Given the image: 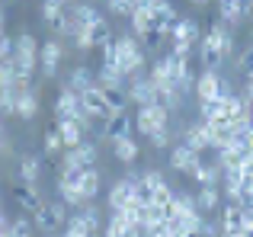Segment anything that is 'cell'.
Segmentation results:
<instances>
[{
  "mask_svg": "<svg viewBox=\"0 0 253 237\" xmlns=\"http://www.w3.org/2000/svg\"><path fill=\"white\" fill-rule=\"evenodd\" d=\"M234 48H237L234 32H231L221 19H218V23H211L209 32L199 39V58H202V68L218 71L224 61H231V58H234Z\"/></svg>",
  "mask_w": 253,
  "mask_h": 237,
  "instance_id": "obj_1",
  "label": "cell"
},
{
  "mask_svg": "<svg viewBox=\"0 0 253 237\" xmlns=\"http://www.w3.org/2000/svg\"><path fill=\"white\" fill-rule=\"evenodd\" d=\"M112 51H116V64L125 74V80L135 77V74H141V71L148 68V48H144L131 32H122V36L112 39Z\"/></svg>",
  "mask_w": 253,
  "mask_h": 237,
  "instance_id": "obj_2",
  "label": "cell"
},
{
  "mask_svg": "<svg viewBox=\"0 0 253 237\" xmlns=\"http://www.w3.org/2000/svg\"><path fill=\"white\" fill-rule=\"evenodd\" d=\"M13 71H16V80L19 77H26V80H32V74H36L39 68V42L32 32H19L16 39H13Z\"/></svg>",
  "mask_w": 253,
  "mask_h": 237,
  "instance_id": "obj_3",
  "label": "cell"
},
{
  "mask_svg": "<svg viewBox=\"0 0 253 237\" xmlns=\"http://www.w3.org/2000/svg\"><path fill=\"white\" fill-rule=\"evenodd\" d=\"M138 173H141V170H131V167H128V173H125L122 180L112 183L109 196H106V208H109L112 215L122 212V208H128V205H138V199H135V183H138Z\"/></svg>",
  "mask_w": 253,
  "mask_h": 237,
  "instance_id": "obj_4",
  "label": "cell"
},
{
  "mask_svg": "<svg viewBox=\"0 0 253 237\" xmlns=\"http://www.w3.org/2000/svg\"><path fill=\"white\" fill-rule=\"evenodd\" d=\"M228 80L221 77V71H209L202 68L196 77V96L199 103H211V100H221V96H228Z\"/></svg>",
  "mask_w": 253,
  "mask_h": 237,
  "instance_id": "obj_5",
  "label": "cell"
},
{
  "mask_svg": "<svg viewBox=\"0 0 253 237\" xmlns=\"http://www.w3.org/2000/svg\"><path fill=\"white\" fill-rule=\"evenodd\" d=\"M68 205L64 202H51V205H42L36 215H32V225L39 228L42 234H58L64 231V225H68Z\"/></svg>",
  "mask_w": 253,
  "mask_h": 237,
  "instance_id": "obj_6",
  "label": "cell"
},
{
  "mask_svg": "<svg viewBox=\"0 0 253 237\" xmlns=\"http://www.w3.org/2000/svg\"><path fill=\"white\" fill-rule=\"evenodd\" d=\"M135 128L141 131V135H154V131H161V128H170V109L157 106V103L141 106L135 113Z\"/></svg>",
  "mask_w": 253,
  "mask_h": 237,
  "instance_id": "obj_7",
  "label": "cell"
},
{
  "mask_svg": "<svg viewBox=\"0 0 253 237\" xmlns=\"http://www.w3.org/2000/svg\"><path fill=\"white\" fill-rule=\"evenodd\" d=\"M103 13L96 10V3H71L68 6V23H71V39L86 32L93 23H99Z\"/></svg>",
  "mask_w": 253,
  "mask_h": 237,
  "instance_id": "obj_8",
  "label": "cell"
},
{
  "mask_svg": "<svg viewBox=\"0 0 253 237\" xmlns=\"http://www.w3.org/2000/svg\"><path fill=\"white\" fill-rule=\"evenodd\" d=\"M61 58H64V45L58 42V39H48L45 45H39V71H42L45 80H51V77L58 74Z\"/></svg>",
  "mask_w": 253,
  "mask_h": 237,
  "instance_id": "obj_9",
  "label": "cell"
},
{
  "mask_svg": "<svg viewBox=\"0 0 253 237\" xmlns=\"http://www.w3.org/2000/svg\"><path fill=\"white\" fill-rule=\"evenodd\" d=\"M81 106H84V109H86V113H90L93 118H96L99 125H106L112 116H116V113L109 109V103H106V96H103V87H99V83L81 93Z\"/></svg>",
  "mask_w": 253,
  "mask_h": 237,
  "instance_id": "obj_10",
  "label": "cell"
},
{
  "mask_svg": "<svg viewBox=\"0 0 253 237\" xmlns=\"http://www.w3.org/2000/svg\"><path fill=\"white\" fill-rule=\"evenodd\" d=\"M112 42V29L106 19H99V23H93L86 32H81V36H74V45L81 51H93V48H103V45Z\"/></svg>",
  "mask_w": 253,
  "mask_h": 237,
  "instance_id": "obj_11",
  "label": "cell"
},
{
  "mask_svg": "<svg viewBox=\"0 0 253 237\" xmlns=\"http://www.w3.org/2000/svg\"><path fill=\"white\" fill-rule=\"evenodd\" d=\"M125 93H128V103H135L138 109L141 106H151L154 103V83L148 80V74H135V77H128V83H125Z\"/></svg>",
  "mask_w": 253,
  "mask_h": 237,
  "instance_id": "obj_12",
  "label": "cell"
},
{
  "mask_svg": "<svg viewBox=\"0 0 253 237\" xmlns=\"http://www.w3.org/2000/svg\"><path fill=\"white\" fill-rule=\"evenodd\" d=\"M183 144H186V148H192L196 154L211 151V131H209V125H205L202 118L192 122V125H186V128H183Z\"/></svg>",
  "mask_w": 253,
  "mask_h": 237,
  "instance_id": "obj_13",
  "label": "cell"
},
{
  "mask_svg": "<svg viewBox=\"0 0 253 237\" xmlns=\"http://www.w3.org/2000/svg\"><path fill=\"white\" fill-rule=\"evenodd\" d=\"M199 163H202V154H196L192 148H186L183 141L170 148V167H173V170H179V173L192 176V170H196Z\"/></svg>",
  "mask_w": 253,
  "mask_h": 237,
  "instance_id": "obj_14",
  "label": "cell"
},
{
  "mask_svg": "<svg viewBox=\"0 0 253 237\" xmlns=\"http://www.w3.org/2000/svg\"><path fill=\"white\" fill-rule=\"evenodd\" d=\"M131 125H135V118H131L128 113H116L109 118V122L99 128V141H116V138H125V135H131ZM96 141V144H99Z\"/></svg>",
  "mask_w": 253,
  "mask_h": 237,
  "instance_id": "obj_15",
  "label": "cell"
},
{
  "mask_svg": "<svg viewBox=\"0 0 253 237\" xmlns=\"http://www.w3.org/2000/svg\"><path fill=\"white\" fill-rule=\"evenodd\" d=\"M64 160L77 163V167H84V170L86 167H96V160H99V144L90 141V138H84L74 151H64Z\"/></svg>",
  "mask_w": 253,
  "mask_h": 237,
  "instance_id": "obj_16",
  "label": "cell"
},
{
  "mask_svg": "<svg viewBox=\"0 0 253 237\" xmlns=\"http://www.w3.org/2000/svg\"><path fill=\"white\" fill-rule=\"evenodd\" d=\"M81 93H74L71 87H61V93H58L55 100V122H61V118H77L81 113Z\"/></svg>",
  "mask_w": 253,
  "mask_h": 237,
  "instance_id": "obj_17",
  "label": "cell"
},
{
  "mask_svg": "<svg viewBox=\"0 0 253 237\" xmlns=\"http://www.w3.org/2000/svg\"><path fill=\"white\" fill-rule=\"evenodd\" d=\"M218 225H221V234H244V205L228 202L218 215Z\"/></svg>",
  "mask_w": 253,
  "mask_h": 237,
  "instance_id": "obj_18",
  "label": "cell"
},
{
  "mask_svg": "<svg viewBox=\"0 0 253 237\" xmlns=\"http://www.w3.org/2000/svg\"><path fill=\"white\" fill-rule=\"evenodd\" d=\"M112 154H116V160L122 163V167H135L141 148H138V141L131 135H125V138H116V141H112Z\"/></svg>",
  "mask_w": 253,
  "mask_h": 237,
  "instance_id": "obj_19",
  "label": "cell"
},
{
  "mask_svg": "<svg viewBox=\"0 0 253 237\" xmlns=\"http://www.w3.org/2000/svg\"><path fill=\"white\" fill-rule=\"evenodd\" d=\"M13 196H16L19 208H23L26 215H36L39 208L45 205V202H42V196L36 193V186H29V183H19V186H13Z\"/></svg>",
  "mask_w": 253,
  "mask_h": 237,
  "instance_id": "obj_20",
  "label": "cell"
},
{
  "mask_svg": "<svg viewBox=\"0 0 253 237\" xmlns=\"http://www.w3.org/2000/svg\"><path fill=\"white\" fill-rule=\"evenodd\" d=\"M199 39H202V29H199V23H196V19L179 16V23L173 26L170 42H189V45H199Z\"/></svg>",
  "mask_w": 253,
  "mask_h": 237,
  "instance_id": "obj_21",
  "label": "cell"
},
{
  "mask_svg": "<svg viewBox=\"0 0 253 237\" xmlns=\"http://www.w3.org/2000/svg\"><path fill=\"white\" fill-rule=\"evenodd\" d=\"M77 189H81L84 202H93V199H96L99 189H103V176H99V170L96 167H86L84 176H81V183H77Z\"/></svg>",
  "mask_w": 253,
  "mask_h": 237,
  "instance_id": "obj_22",
  "label": "cell"
},
{
  "mask_svg": "<svg viewBox=\"0 0 253 237\" xmlns=\"http://www.w3.org/2000/svg\"><path fill=\"white\" fill-rule=\"evenodd\" d=\"M39 176H42V154H23L19 157V180L36 186Z\"/></svg>",
  "mask_w": 253,
  "mask_h": 237,
  "instance_id": "obj_23",
  "label": "cell"
},
{
  "mask_svg": "<svg viewBox=\"0 0 253 237\" xmlns=\"http://www.w3.org/2000/svg\"><path fill=\"white\" fill-rule=\"evenodd\" d=\"M55 128L61 131V141H64V151H74L77 144H81L84 138H86V135H84V128H81V125H77V118H61V122H58Z\"/></svg>",
  "mask_w": 253,
  "mask_h": 237,
  "instance_id": "obj_24",
  "label": "cell"
},
{
  "mask_svg": "<svg viewBox=\"0 0 253 237\" xmlns=\"http://www.w3.org/2000/svg\"><path fill=\"white\" fill-rule=\"evenodd\" d=\"M61 87H71L74 93H84V90L96 87V74H93L90 68H84V64H77V68L68 74V83H61Z\"/></svg>",
  "mask_w": 253,
  "mask_h": 237,
  "instance_id": "obj_25",
  "label": "cell"
},
{
  "mask_svg": "<svg viewBox=\"0 0 253 237\" xmlns=\"http://www.w3.org/2000/svg\"><path fill=\"white\" fill-rule=\"evenodd\" d=\"M192 180H196L199 186H221V167H218L215 160H209V163L202 160L192 170Z\"/></svg>",
  "mask_w": 253,
  "mask_h": 237,
  "instance_id": "obj_26",
  "label": "cell"
},
{
  "mask_svg": "<svg viewBox=\"0 0 253 237\" xmlns=\"http://www.w3.org/2000/svg\"><path fill=\"white\" fill-rule=\"evenodd\" d=\"M218 202H221V193H218V186H199V193H196V205H199V212H202V215L215 212Z\"/></svg>",
  "mask_w": 253,
  "mask_h": 237,
  "instance_id": "obj_27",
  "label": "cell"
},
{
  "mask_svg": "<svg viewBox=\"0 0 253 237\" xmlns=\"http://www.w3.org/2000/svg\"><path fill=\"white\" fill-rule=\"evenodd\" d=\"M16 116H19V118H26V122L39 116V90H36V87H32L29 93H23V96L16 100Z\"/></svg>",
  "mask_w": 253,
  "mask_h": 237,
  "instance_id": "obj_28",
  "label": "cell"
},
{
  "mask_svg": "<svg viewBox=\"0 0 253 237\" xmlns=\"http://www.w3.org/2000/svg\"><path fill=\"white\" fill-rule=\"evenodd\" d=\"M103 96H106L112 113H125V109H128V93H125V87H103Z\"/></svg>",
  "mask_w": 253,
  "mask_h": 237,
  "instance_id": "obj_29",
  "label": "cell"
},
{
  "mask_svg": "<svg viewBox=\"0 0 253 237\" xmlns=\"http://www.w3.org/2000/svg\"><path fill=\"white\" fill-rule=\"evenodd\" d=\"M173 196H176V189H173L170 183L154 186V189H151V205H157V208H164V212H167V205L173 202Z\"/></svg>",
  "mask_w": 253,
  "mask_h": 237,
  "instance_id": "obj_30",
  "label": "cell"
},
{
  "mask_svg": "<svg viewBox=\"0 0 253 237\" xmlns=\"http://www.w3.org/2000/svg\"><path fill=\"white\" fill-rule=\"evenodd\" d=\"M42 148H45V154H58V151H64L61 131H58V128H45V135H42Z\"/></svg>",
  "mask_w": 253,
  "mask_h": 237,
  "instance_id": "obj_31",
  "label": "cell"
},
{
  "mask_svg": "<svg viewBox=\"0 0 253 237\" xmlns=\"http://www.w3.org/2000/svg\"><path fill=\"white\" fill-rule=\"evenodd\" d=\"M128 228H135V225H128V221L122 218V215H112L109 221H106V237H125V231H128Z\"/></svg>",
  "mask_w": 253,
  "mask_h": 237,
  "instance_id": "obj_32",
  "label": "cell"
},
{
  "mask_svg": "<svg viewBox=\"0 0 253 237\" xmlns=\"http://www.w3.org/2000/svg\"><path fill=\"white\" fill-rule=\"evenodd\" d=\"M138 180H141L148 189H154V186H164V183H167V176H164V170L148 167V170H141V176H138Z\"/></svg>",
  "mask_w": 253,
  "mask_h": 237,
  "instance_id": "obj_33",
  "label": "cell"
},
{
  "mask_svg": "<svg viewBox=\"0 0 253 237\" xmlns=\"http://www.w3.org/2000/svg\"><path fill=\"white\" fill-rule=\"evenodd\" d=\"M32 231H36V225H32V218H16L10 221V237H32Z\"/></svg>",
  "mask_w": 253,
  "mask_h": 237,
  "instance_id": "obj_34",
  "label": "cell"
},
{
  "mask_svg": "<svg viewBox=\"0 0 253 237\" xmlns=\"http://www.w3.org/2000/svg\"><path fill=\"white\" fill-rule=\"evenodd\" d=\"M16 83V71H13V61H0V90H10Z\"/></svg>",
  "mask_w": 253,
  "mask_h": 237,
  "instance_id": "obj_35",
  "label": "cell"
},
{
  "mask_svg": "<svg viewBox=\"0 0 253 237\" xmlns=\"http://www.w3.org/2000/svg\"><path fill=\"white\" fill-rule=\"evenodd\" d=\"M151 148H173V128H161L154 135H148Z\"/></svg>",
  "mask_w": 253,
  "mask_h": 237,
  "instance_id": "obj_36",
  "label": "cell"
},
{
  "mask_svg": "<svg viewBox=\"0 0 253 237\" xmlns=\"http://www.w3.org/2000/svg\"><path fill=\"white\" fill-rule=\"evenodd\" d=\"M237 68H241V74H244V77H250V74H253V45H247V48L237 55Z\"/></svg>",
  "mask_w": 253,
  "mask_h": 237,
  "instance_id": "obj_37",
  "label": "cell"
},
{
  "mask_svg": "<svg viewBox=\"0 0 253 237\" xmlns=\"http://www.w3.org/2000/svg\"><path fill=\"white\" fill-rule=\"evenodd\" d=\"M106 10H109L112 16H131V13H135L128 0H106Z\"/></svg>",
  "mask_w": 253,
  "mask_h": 237,
  "instance_id": "obj_38",
  "label": "cell"
},
{
  "mask_svg": "<svg viewBox=\"0 0 253 237\" xmlns=\"http://www.w3.org/2000/svg\"><path fill=\"white\" fill-rule=\"evenodd\" d=\"M199 237H221V225H218V221H211L209 215H205V221H202V231H199Z\"/></svg>",
  "mask_w": 253,
  "mask_h": 237,
  "instance_id": "obj_39",
  "label": "cell"
},
{
  "mask_svg": "<svg viewBox=\"0 0 253 237\" xmlns=\"http://www.w3.org/2000/svg\"><path fill=\"white\" fill-rule=\"evenodd\" d=\"M10 55H13V39L3 32V36H0V61H6Z\"/></svg>",
  "mask_w": 253,
  "mask_h": 237,
  "instance_id": "obj_40",
  "label": "cell"
},
{
  "mask_svg": "<svg viewBox=\"0 0 253 237\" xmlns=\"http://www.w3.org/2000/svg\"><path fill=\"white\" fill-rule=\"evenodd\" d=\"M244 234H253V208H244Z\"/></svg>",
  "mask_w": 253,
  "mask_h": 237,
  "instance_id": "obj_41",
  "label": "cell"
},
{
  "mask_svg": "<svg viewBox=\"0 0 253 237\" xmlns=\"http://www.w3.org/2000/svg\"><path fill=\"white\" fill-rule=\"evenodd\" d=\"M6 234H10V221H6V215L0 212V237H6Z\"/></svg>",
  "mask_w": 253,
  "mask_h": 237,
  "instance_id": "obj_42",
  "label": "cell"
},
{
  "mask_svg": "<svg viewBox=\"0 0 253 237\" xmlns=\"http://www.w3.org/2000/svg\"><path fill=\"white\" fill-rule=\"evenodd\" d=\"M192 6H209V0H189Z\"/></svg>",
  "mask_w": 253,
  "mask_h": 237,
  "instance_id": "obj_43",
  "label": "cell"
},
{
  "mask_svg": "<svg viewBox=\"0 0 253 237\" xmlns=\"http://www.w3.org/2000/svg\"><path fill=\"white\" fill-rule=\"evenodd\" d=\"M0 148H3V118H0Z\"/></svg>",
  "mask_w": 253,
  "mask_h": 237,
  "instance_id": "obj_44",
  "label": "cell"
},
{
  "mask_svg": "<svg viewBox=\"0 0 253 237\" xmlns=\"http://www.w3.org/2000/svg\"><path fill=\"white\" fill-rule=\"evenodd\" d=\"M221 237H253V234H221Z\"/></svg>",
  "mask_w": 253,
  "mask_h": 237,
  "instance_id": "obj_45",
  "label": "cell"
},
{
  "mask_svg": "<svg viewBox=\"0 0 253 237\" xmlns=\"http://www.w3.org/2000/svg\"><path fill=\"white\" fill-rule=\"evenodd\" d=\"M61 3H64V6H71V3H77V0H61Z\"/></svg>",
  "mask_w": 253,
  "mask_h": 237,
  "instance_id": "obj_46",
  "label": "cell"
},
{
  "mask_svg": "<svg viewBox=\"0 0 253 237\" xmlns=\"http://www.w3.org/2000/svg\"><path fill=\"white\" fill-rule=\"evenodd\" d=\"M250 128H253V113H250Z\"/></svg>",
  "mask_w": 253,
  "mask_h": 237,
  "instance_id": "obj_47",
  "label": "cell"
},
{
  "mask_svg": "<svg viewBox=\"0 0 253 237\" xmlns=\"http://www.w3.org/2000/svg\"><path fill=\"white\" fill-rule=\"evenodd\" d=\"M250 10H253V0H250Z\"/></svg>",
  "mask_w": 253,
  "mask_h": 237,
  "instance_id": "obj_48",
  "label": "cell"
},
{
  "mask_svg": "<svg viewBox=\"0 0 253 237\" xmlns=\"http://www.w3.org/2000/svg\"><path fill=\"white\" fill-rule=\"evenodd\" d=\"M0 36H3V32H0Z\"/></svg>",
  "mask_w": 253,
  "mask_h": 237,
  "instance_id": "obj_49",
  "label": "cell"
},
{
  "mask_svg": "<svg viewBox=\"0 0 253 237\" xmlns=\"http://www.w3.org/2000/svg\"><path fill=\"white\" fill-rule=\"evenodd\" d=\"M6 237H10V234H6Z\"/></svg>",
  "mask_w": 253,
  "mask_h": 237,
  "instance_id": "obj_50",
  "label": "cell"
}]
</instances>
